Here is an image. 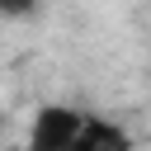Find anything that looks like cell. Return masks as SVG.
Masks as SVG:
<instances>
[{
  "label": "cell",
  "mask_w": 151,
  "mask_h": 151,
  "mask_svg": "<svg viewBox=\"0 0 151 151\" xmlns=\"http://www.w3.org/2000/svg\"><path fill=\"white\" fill-rule=\"evenodd\" d=\"M80 123H85V113H80V109H66V104L38 109L33 132H28V151H71Z\"/></svg>",
  "instance_id": "6da1fadb"
},
{
  "label": "cell",
  "mask_w": 151,
  "mask_h": 151,
  "mask_svg": "<svg viewBox=\"0 0 151 151\" xmlns=\"http://www.w3.org/2000/svg\"><path fill=\"white\" fill-rule=\"evenodd\" d=\"M71 151H132V137H127V127H118V123L85 118L80 132H76V142H71Z\"/></svg>",
  "instance_id": "7a4b0ae2"
},
{
  "label": "cell",
  "mask_w": 151,
  "mask_h": 151,
  "mask_svg": "<svg viewBox=\"0 0 151 151\" xmlns=\"http://www.w3.org/2000/svg\"><path fill=\"white\" fill-rule=\"evenodd\" d=\"M0 14L5 19H28V14H38V0H0Z\"/></svg>",
  "instance_id": "3957f363"
}]
</instances>
